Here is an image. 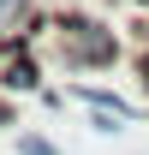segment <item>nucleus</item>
Masks as SVG:
<instances>
[{
  "instance_id": "5",
  "label": "nucleus",
  "mask_w": 149,
  "mask_h": 155,
  "mask_svg": "<svg viewBox=\"0 0 149 155\" xmlns=\"http://www.w3.org/2000/svg\"><path fill=\"white\" fill-rule=\"evenodd\" d=\"M6 125H12V107H6V101H0V131H6Z\"/></svg>"
},
{
  "instance_id": "3",
  "label": "nucleus",
  "mask_w": 149,
  "mask_h": 155,
  "mask_svg": "<svg viewBox=\"0 0 149 155\" xmlns=\"http://www.w3.org/2000/svg\"><path fill=\"white\" fill-rule=\"evenodd\" d=\"M24 6H30V0H0V36H6V24H18Z\"/></svg>"
},
{
  "instance_id": "1",
  "label": "nucleus",
  "mask_w": 149,
  "mask_h": 155,
  "mask_svg": "<svg viewBox=\"0 0 149 155\" xmlns=\"http://www.w3.org/2000/svg\"><path fill=\"white\" fill-rule=\"evenodd\" d=\"M54 60L72 72H101L119 60V36L95 18H54Z\"/></svg>"
},
{
  "instance_id": "2",
  "label": "nucleus",
  "mask_w": 149,
  "mask_h": 155,
  "mask_svg": "<svg viewBox=\"0 0 149 155\" xmlns=\"http://www.w3.org/2000/svg\"><path fill=\"white\" fill-rule=\"evenodd\" d=\"M0 84H6V90H36V60H30V54L18 48V54L0 66Z\"/></svg>"
},
{
  "instance_id": "4",
  "label": "nucleus",
  "mask_w": 149,
  "mask_h": 155,
  "mask_svg": "<svg viewBox=\"0 0 149 155\" xmlns=\"http://www.w3.org/2000/svg\"><path fill=\"white\" fill-rule=\"evenodd\" d=\"M18 155H54L48 137H18Z\"/></svg>"
}]
</instances>
